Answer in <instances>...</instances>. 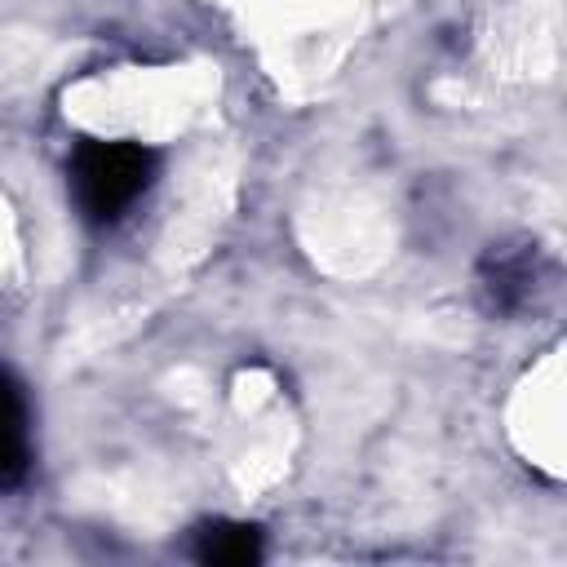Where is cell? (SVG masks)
<instances>
[{
  "label": "cell",
  "mask_w": 567,
  "mask_h": 567,
  "mask_svg": "<svg viewBox=\"0 0 567 567\" xmlns=\"http://www.w3.org/2000/svg\"><path fill=\"white\" fill-rule=\"evenodd\" d=\"M31 470V430L22 385L0 372V487H18Z\"/></svg>",
  "instance_id": "3"
},
{
  "label": "cell",
  "mask_w": 567,
  "mask_h": 567,
  "mask_svg": "<svg viewBox=\"0 0 567 567\" xmlns=\"http://www.w3.org/2000/svg\"><path fill=\"white\" fill-rule=\"evenodd\" d=\"M195 558L208 567H248L261 558V532L248 523H208L199 532Z\"/></svg>",
  "instance_id": "4"
},
{
  "label": "cell",
  "mask_w": 567,
  "mask_h": 567,
  "mask_svg": "<svg viewBox=\"0 0 567 567\" xmlns=\"http://www.w3.org/2000/svg\"><path fill=\"white\" fill-rule=\"evenodd\" d=\"M80 213L97 226L120 221L155 182V151L133 137H84L66 164Z\"/></svg>",
  "instance_id": "1"
},
{
  "label": "cell",
  "mask_w": 567,
  "mask_h": 567,
  "mask_svg": "<svg viewBox=\"0 0 567 567\" xmlns=\"http://www.w3.org/2000/svg\"><path fill=\"white\" fill-rule=\"evenodd\" d=\"M478 288L487 297V310L496 315H509L518 310L527 297H532V284H536V252L527 248H492L483 270H478Z\"/></svg>",
  "instance_id": "2"
}]
</instances>
